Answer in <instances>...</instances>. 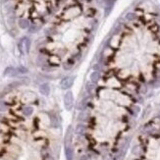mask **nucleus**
<instances>
[{
    "label": "nucleus",
    "instance_id": "nucleus-1",
    "mask_svg": "<svg viewBox=\"0 0 160 160\" xmlns=\"http://www.w3.org/2000/svg\"><path fill=\"white\" fill-rule=\"evenodd\" d=\"M64 106L66 110H72L74 106V94L71 91H68L64 95Z\"/></svg>",
    "mask_w": 160,
    "mask_h": 160
},
{
    "label": "nucleus",
    "instance_id": "nucleus-2",
    "mask_svg": "<svg viewBox=\"0 0 160 160\" xmlns=\"http://www.w3.org/2000/svg\"><path fill=\"white\" fill-rule=\"evenodd\" d=\"M75 82V77L74 76H66L64 77L62 80L60 81V88L62 90H69L73 86Z\"/></svg>",
    "mask_w": 160,
    "mask_h": 160
},
{
    "label": "nucleus",
    "instance_id": "nucleus-3",
    "mask_svg": "<svg viewBox=\"0 0 160 160\" xmlns=\"http://www.w3.org/2000/svg\"><path fill=\"white\" fill-rule=\"evenodd\" d=\"M73 135H74V130L73 127L69 126L66 132V136H65V146H71L72 143V139H73Z\"/></svg>",
    "mask_w": 160,
    "mask_h": 160
},
{
    "label": "nucleus",
    "instance_id": "nucleus-4",
    "mask_svg": "<svg viewBox=\"0 0 160 160\" xmlns=\"http://www.w3.org/2000/svg\"><path fill=\"white\" fill-rule=\"evenodd\" d=\"M38 90H39V92L41 93L42 95L47 96V95H49V93H50V85L47 83H44V84H41L39 85Z\"/></svg>",
    "mask_w": 160,
    "mask_h": 160
},
{
    "label": "nucleus",
    "instance_id": "nucleus-5",
    "mask_svg": "<svg viewBox=\"0 0 160 160\" xmlns=\"http://www.w3.org/2000/svg\"><path fill=\"white\" fill-rule=\"evenodd\" d=\"M116 0H106V5H105V10H104V16H108L110 14V12L113 9V6L115 4Z\"/></svg>",
    "mask_w": 160,
    "mask_h": 160
},
{
    "label": "nucleus",
    "instance_id": "nucleus-6",
    "mask_svg": "<svg viewBox=\"0 0 160 160\" xmlns=\"http://www.w3.org/2000/svg\"><path fill=\"white\" fill-rule=\"evenodd\" d=\"M85 132H86V126L84 125V123H80V124L77 125L75 133L78 136H84Z\"/></svg>",
    "mask_w": 160,
    "mask_h": 160
},
{
    "label": "nucleus",
    "instance_id": "nucleus-7",
    "mask_svg": "<svg viewBox=\"0 0 160 160\" xmlns=\"http://www.w3.org/2000/svg\"><path fill=\"white\" fill-rule=\"evenodd\" d=\"M65 156L66 160H74V149L71 146H65Z\"/></svg>",
    "mask_w": 160,
    "mask_h": 160
},
{
    "label": "nucleus",
    "instance_id": "nucleus-8",
    "mask_svg": "<svg viewBox=\"0 0 160 160\" xmlns=\"http://www.w3.org/2000/svg\"><path fill=\"white\" fill-rule=\"evenodd\" d=\"M3 75H4V76H9V77L19 76V75H18V72H17V69H16V68H13V67H7L6 69L4 70Z\"/></svg>",
    "mask_w": 160,
    "mask_h": 160
},
{
    "label": "nucleus",
    "instance_id": "nucleus-9",
    "mask_svg": "<svg viewBox=\"0 0 160 160\" xmlns=\"http://www.w3.org/2000/svg\"><path fill=\"white\" fill-rule=\"evenodd\" d=\"M99 79H100V74L97 71H93L90 75V80H91V83H93V84H97Z\"/></svg>",
    "mask_w": 160,
    "mask_h": 160
},
{
    "label": "nucleus",
    "instance_id": "nucleus-10",
    "mask_svg": "<svg viewBox=\"0 0 160 160\" xmlns=\"http://www.w3.org/2000/svg\"><path fill=\"white\" fill-rule=\"evenodd\" d=\"M18 24H19V27L22 30H26V28H30V22L27 19H20L19 22H18Z\"/></svg>",
    "mask_w": 160,
    "mask_h": 160
},
{
    "label": "nucleus",
    "instance_id": "nucleus-11",
    "mask_svg": "<svg viewBox=\"0 0 160 160\" xmlns=\"http://www.w3.org/2000/svg\"><path fill=\"white\" fill-rule=\"evenodd\" d=\"M88 101H89V97L83 98V99L79 102V104L77 105V109H79V110H84V108H85V106H86V104H88Z\"/></svg>",
    "mask_w": 160,
    "mask_h": 160
},
{
    "label": "nucleus",
    "instance_id": "nucleus-12",
    "mask_svg": "<svg viewBox=\"0 0 160 160\" xmlns=\"http://www.w3.org/2000/svg\"><path fill=\"white\" fill-rule=\"evenodd\" d=\"M88 119H89V113L85 112L84 110H82V112L80 113V115H79V117H78V120H79L80 122L84 123Z\"/></svg>",
    "mask_w": 160,
    "mask_h": 160
},
{
    "label": "nucleus",
    "instance_id": "nucleus-13",
    "mask_svg": "<svg viewBox=\"0 0 160 160\" xmlns=\"http://www.w3.org/2000/svg\"><path fill=\"white\" fill-rule=\"evenodd\" d=\"M33 112H34V108L32 107V106H25L24 108H23V114L25 115V116H31L32 114H33Z\"/></svg>",
    "mask_w": 160,
    "mask_h": 160
},
{
    "label": "nucleus",
    "instance_id": "nucleus-14",
    "mask_svg": "<svg viewBox=\"0 0 160 160\" xmlns=\"http://www.w3.org/2000/svg\"><path fill=\"white\" fill-rule=\"evenodd\" d=\"M50 123H51V126L53 128H57L58 127L59 123H58V118L56 117V115H54V114L50 115Z\"/></svg>",
    "mask_w": 160,
    "mask_h": 160
},
{
    "label": "nucleus",
    "instance_id": "nucleus-15",
    "mask_svg": "<svg viewBox=\"0 0 160 160\" xmlns=\"http://www.w3.org/2000/svg\"><path fill=\"white\" fill-rule=\"evenodd\" d=\"M16 69H17V72H18V75H26V74L28 73V69L24 67V66H20Z\"/></svg>",
    "mask_w": 160,
    "mask_h": 160
},
{
    "label": "nucleus",
    "instance_id": "nucleus-16",
    "mask_svg": "<svg viewBox=\"0 0 160 160\" xmlns=\"http://www.w3.org/2000/svg\"><path fill=\"white\" fill-rule=\"evenodd\" d=\"M24 39H25V51L28 53L31 48V39L28 37H24Z\"/></svg>",
    "mask_w": 160,
    "mask_h": 160
},
{
    "label": "nucleus",
    "instance_id": "nucleus-17",
    "mask_svg": "<svg viewBox=\"0 0 160 160\" xmlns=\"http://www.w3.org/2000/svg\"><path fill=\"white\" fill-rule=\"evenodd\" d=\"M94 84H93V83H91H91H88V84H86L85 89H86V91H88L90 94H91L92 91H94Z\"/></svg>",
    "mask_w": 160,
    "mask_h": 160
},
{
    "label": "nucleus",
    "instance_id": "nucleus-18",
    "mask_svg": "<svg viewBox=\"0 0 160 160\" xmlns=\"http://www.w3.org/2000/svg\"><path fill=\"white\" fill-rule=\"evenodd\" d=\"M7 110V104L4 101H0V112H4Z\"/></svg>",
    "mask_w": 160,
    "mask_h": 160
},
{
    "label": "nucleus",
    "instance_id": "nucleus-19",
    "mask_svg": "<svg viewBox=\"0 0 160 160\" xmlns=\"http://www.w3.org/2000/svg\"><path fill=\"white\" fill-rule=\"evenodd\" d=\"M37 30H38V28H37V27H36V26H35V25H33V26H30V28H28V32L33 34V33H35Z\"/></svg>",
    "mask_w": 160,
    "mask_h": 160
},
{
    "label": "nucleus",
    "instance_id": "nucleus-20",
    "mask_svg": "<svg viewBox=\"0 0 160 160\" xmlns=\"http://www.w3.org/2000/svg\"><path fill=\"white\" fill-rule=\"evenodd\" d=\"M127 19L130 20V21H134L136 19V15L134 14V13H129V14L127 15Z\"/></svg>",
    "mask_w": 160,
    "mask_h": 160
},
{
    "label": "nucleus",
    "instance_id": "nucleus-21",
    "mask_svg": "<svg viewBox=\"0 0 160 160\" xmlns=\"http://www.w3.org/2000/svg\"><path fill=\"white\" fill-rule=\"evenodd\" d=\"M133 110H134V111H133L134 112V115H135V116H137L140 109H139V106H134V107H133Z\"/></svg>",
    "mask_w": 160,
    "mask_h": 160
},
{
    "label": "nucleus",
    "instance_id": "nucleus-22",
    "mask_svg": "<svg viewBox=\"0 0 160 160\" xmlns=\"http://www.w3.org/2000/svg\"><path fill=\"white\" fill-rule=\"evenodd\" d=\"M80 160H90V159H89V156H88V155H82V157H81Z\"/></svg>",
    "mask_w": 160,
    "mask_h": 160
},
{
    "label": "nucleus",
    "instance_id": "nucleus-23",
    "mask_svg": "<svg viewBox=\"0 0 160 160\" xmlns=\"http://www.w3.org/2000/svg\"><path fill=\"white\" fill-rule=\"evenodd\" d=\"M102 160H112L111 158H110V157H108V156H104V157H103V159Z\"/></svg>",
    "mask_w": 160,
    "mask_h": 160
},
{
    "label": "nucleus",
    "instance_id": "nucleus-24",
    "mask_svg": "<svg viewBox=\"0 0 160 160\" xmlns=\"http://www.w3.org/2000/svg\"><path fill=\"white\" fill-rule=\"evenodd\" d=\"M45 160H54L53 157H51V156H48V157H46V159Z\"/></svg>",
    "mask_w": 160,
    "mask_h": 160
},
{
    "label": "nucleus",
    "instance_id": "nucleus-25",
    "mask_svg": "<svg viewBox=\"0 0 160 160\" xmlns=\"http://www.w3.org/2000/svg\"><path fill=\"white\" fill-rule=\"evenodd\" d=\"M8 0H2V2H4V3H6Z\"/></svg>",
    "mask_w": 160,
    "mask_h": 160
}]
</instances>
